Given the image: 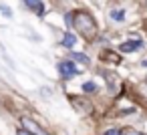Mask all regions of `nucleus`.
Here are the masks:
<instances>
[{
    "label": "nucleus",
    "instance_id": "6",
    "mask_svg": "<svg viewBox=\"0 0 147 135\" xmlns=\"http://www.w3.org/2000/svg\"><path fill=\"white\" fill-rule=\"evenodd\" d=\"M69 57H71V61H77V63H81V65H89V63H91V59H89L87 55H83V53H77V51H73Z\"/></svg>",
    "mask_w": 147,
    "mask_h": 135
},
{
    "label": "nucleus",
    "instance_id": "12",
    "mask_svg": "<svg viewBox=\"0 0 147 135\" xmlns=\"http://www.w3.org/2000/svg\"><path fill=\"white\" fill-rule=\"evenodd\" d=\"M105 135H121V131H117V129H109Z\"/></svg>",
    "mask_w": 147,
    "mask_h": 135
},
{
    "label": "nucleus",
    "instance_id": "5",
    "mask_svg": "<svg viewBox=\"0 0 147 135\" xmlns=\"http://www.w3.org/2000/svg\"><path fill=\"white\" fill-rule=\"evenodd\" d=\"M22 125H24V129L32 131V135H49V133L42 131V127H38V125H36L34 121H30L28 117H22Z\"/></svg>",
    "mask_w": 147,
    "mask_h": 135
},
{
    "label": "nucleus",
    "instance_id": "8",
    "mask_svg": "<svg viewBox=\"0 0 147 135\" xmlns=\"http://www.w3.org/2000/svg\"><path fill=\"white\" fill-rule=\"evenodd\" d=\"M111 18H113L115 22H123V20H125V10H121V8H119V10H113V12H111Z\"/></svg>",
    "mask_w": 147,
    "mask_h": 135
},
{
    "label": "nucleus",
    "instance_id": "1",
    "mask_svg": "<svg viewBox=\"0 0 147 135\" xmlns=\"http://www.w3.org/2000/svg\"><path fill=\"white\" fill-rule=\"evenodd\" d=\"M65 22H67V26H75L83 36H87V38H93L95 34H97V24H95V20L87 14V12H73V14H67L65 16Z\"/></svg>",
    "mask_w": 147,
    "mask_h": 135
},
{
    "label": "nucleus",
    "instance_id": "11",
    "mask_svg": "<svg viewBox=\"0 0 147 135\" xmlns=\"http://www.w3.org/2000/svg\"><path fill=\"white\" fill-rule=\"evenodd\" d=\"M121 135H143V133H139V131H135V129H125Z\"/></svg>",
    "mask_w": 147,
    "mask_h": 135
},
{
    "label": "nucleus",
    "instance_id": "2",
    "mask_svg": "<svg viewBox=\"0 0 147 135\" xmlns=\"http://www.w3.org/2000/svg\"><path fill=\"white\" fill-rule=\"evenodd\" d=\"M59 73H61L63 79H71V77H75L79 73V69L75 67L73 61H61L59 63Z\"/></svg>",
    "mask_w": 147,
    "mask_h": 135
},
{
    "label": "nucleus",
    "instance_id": "7",
    "mask_svg": "<svg viewBox=\"0 0 147 135\" xmlns=\"http://www.w3.org/2000/svg\"><path fill=\"white\" fill-rule=\"evenodd\" d=\"M75 43H77V36H75V34H71V32H67V34H65V38H63V45L71 49V47H75Z\"/></svg>",
    "mask_w": 147,
    "mask_h": 135
},
{
    "label": "nucleus",
    "instance_id": "4",
    "mask_svg": "<svg viewBox=\"0 0 147 135\" xmlns=\"http://www.w3.org/2000/svg\"><path fill=\"white\" fill-rule=\"evenodd\" d=\"M22 2H24V6H26L28 10L36 12L38 16L45 14V4H42V0H22Z\"/></svg>",
    "mask_w": 147,
    "mask_h": 135
},
{
    "label": "nucleus",
    "instance_id": "3",
    "mask_svg": "<svg viewBox=\"0 0 147 135\" xmlns=\"http://www.w3.org/2000/svg\"><path fill=\"white\" fill-rule=\"evenodd\" d=\"M141 49H143V41H139V38L127 41V43H123V45L119 47L121 53H133V51H141Z\"/></svg>",
    "mask_w": 147,
    "mask_h": 135
},
{
    "label": "nucleus",
    "instance_id": "10",
    "mask_svg": "<svg viewBox=\"0 0 147 135\" xmlns=\"http://www.w3.org/2000/svg\"><path fill=\"white\" fill-rule=\"evenodd\" d=\"M0 12H2L6 18H12V10H10L8 6H4V4H0Z\"/></svg>",
    "mask_w": 147,
    "mask_h": 135
},
{
    "label": "nucleus",
    "instance_id": "13",
    "mask_svg": "<svg viewBox=\"0 0 147 135\" xmlns=\"http://www.w3.org/2000/svg\"><path fill=\"white\" fill-rule=\"evenodd\" d=\"M16 135H32V133H28V131H26V129H20V131H18V133H16Z\"/></svg>",
    "mask_w": 147,
    "mask_h": 135
},
{
    "label": "nucleus",
    "instance_id": "9",
    "mask_svg": "<svg viewBox=\"0 0 147 135\" xmlns=\"http://www.w3.org/2000/svg\"><path fill=\"white\" fill-rule=\"evenodd\" d=\"M83 91H85V93H95V91H97V85H95L93 81H87V83H83Z\"/></svg>",
    "mask_w": 147,
    "mask_h": 135
}]
</instances>
